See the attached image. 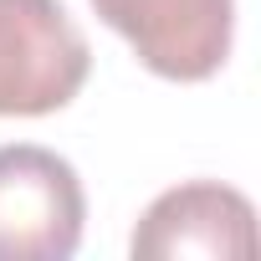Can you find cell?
Wrapping results in <instances>:
<instances>
[{"instance_id":"3","label":"cell","mask_w":261,"mask_h":261,"mask_svg":"<svg viewBox=\"0 0 261 261\" xmlns=\"http://www.w3.org/2000/svg\"><path fill=\"white\" fill-rule=\"evenodd\" d=\"M92 11L169 82H205L230 57L236 0H92Z\"/></svg>"},{"instance_id":"1","label":"cell","mask_w":261,"mask_h":261,"mask_svg":"<svg viewBox=\"0 0 261 261\" xmlns=\"http://www.w3.org/2000/svg\"><path fill=\"white\" fill-rule=\"evenodd\" d=\"M92 51L62 0H0V118H46L87 82Z\"/></svg>"},{"instance_id":"2","label":"cell","mask_w":261,"mask_h":261,"mask_svg":"<svg viewBox=\"0 0 261 261\" xmlns=\"http://www.w3.org/2000/svg\"><path fill=\"white\" fill-rule=\"evenodd\" d=\"M87 195L77 169L36 144L0 149V261H67L82 246Z\"/></svg>"},{"instance_id":"4","label":"cell","mask_w":261,"mask_h":261,"mask_svg":"<svg viewBox=\"0 0 261 261\" xmlns=\"http://www.w3.org/2000/svg\"><path fill=\"white\" fill-rule=\"evenodd\" d=\"M128 251L144 261H185V256L241 261L256 256V210L241 190L220 179L174 185L144 210Z\"/></svg>"}]
</instances>
